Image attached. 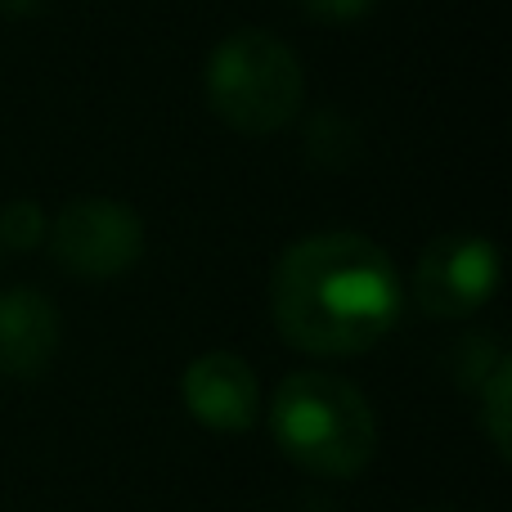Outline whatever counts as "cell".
<instances>
[{
    "label": "cell",
    "mask_w": 512,
    "mask_h": 512,
    "mask_svg": "<svg viewBox=\"0 0 512 512\" xmlns=\"http://www.w3.org/2000/svg\"><path fill=\"white\" fill-rule=\"evenodd\" d=\"M270 310L283 342L306 355H360L405 310L396 261L364 234H310L279 256Z\"/></svg>",
    "instance_id": "obj_1"
},
{
    "label": "cell",
    "mask_w": 512,
    "mask_h": 512,
    "mask_svg": "<svg viewBox=\"0 0 512 512\" xmlns=\"http://www.w3.org/2000/svg\"><path fill=\"white\" fill-rule=\"evenodd\" d=\"M270 432L297 468L346 481L373 459L378 418L364 391L346 378L328 369H301L274 391Z\"/></svg>",
    "instance_id": "obj_2"
},
{
    "label": "cell",
    "mask_w": 512,
    "mask_h": 512,
    "mask_svg": "<svg viewBox=\"0 0 512 512\" xmlns=\"http://www.w3.org/2000/svg\"><path fill=\"white\" fill-rule=\"evenodd\" d=\"M306 77L301 59L274 32H243L225 36L207 63V99L216 117L243 135H270L301 113Z\"/></svg>",
    "instance_id": "obj_3"
},
{
    "label": "cell",
    "mask_w": 512,
    "mask_h": 512,
    "mask_svg": "<svg viewBox=\"0 0 512 512\" xmlns=\"http://www.w3.org/2000/svg\"><path fill=\"white\" fill-rule=\"evenodd\" d=\"M50 248L59 265L81 279H117L144 252V225L126 203L113 198H81L59 212L50 225Z\"/></svg>",
    "instance_id": "obj_4"
},
{
    "label": "cell",
    "mask_w": 512,
    "mask_h": 512,
    "mask_svg": "<svg viewBox=\"0 0 512 512\" xmlns=\"http://www.w3.org/2000/svg\"><path fill=\"white\" fill-rule=\"evenodd\" d=\"M499 288V252L477 234H441L414 265V301L432 319H468Z\"/></svg>",
    "instance_id": "obj_5"
},
{
    "label": "cell",
    "mask_w": 512,
    "mask_h": 512,
    "mask_svg": "<svg viewBox=\"0 0 512 512\" xmlns=\"http://www.w3.org/2000/svg\"><path fill=\"white\" fill-rule=\"evenodd\" d=\"M185 409L212 432H248L261 414V387L243 355L212 351L185 369Z\"/></svg>",
    "instance_id": "obj_6"
},
{
    "label": "cell",
    "mask_w": 512,
    "mask_h": 512,
    "mask_svg": "<svg viewBox=\"0 0 512 512\" xmlns=\"http://www.w3.org/2000/svg\"><path fill=\"white\" fill-rule=\"evenodd\" d=\"M59 346V310L36 288L0 292V373L36 378L50 369Z\"/></svg>",
    "instance_id": "obj_7"
},
{
    "label": "cell",
    "mask_w": 512,
    "mask_h": 512,
    "mask_svg": "<svg viewBox=\"0 0 512 512\" xmlns=\"http://www.w3.org/2000/svg\"><path fill=\"white\" fill-rule=\"evenodd\" d=\"M477 405H481V427H486L490 445H495V454L508 463L512 459V441H508V432H512V418H508V409H512V360L508 355L486 373V382L477 387Z\"/></svg>",
    "instance_id": "obj_8"
},
{
    "label": "cell",
    "mask_w": 512,
    "mask_h": 512,
    "mask_svg": "<svg viewBox=\"0 0 512 512\" xmlns=\"http://www.w3.org/2000/svg\"><path fill=\"white\" fill-rule=\"evenodd\" d=\"M45 239V212L36 203H9L5 212H0V243H9V248L18 252H32L41 248Z\"/></svg>",
    "instance_id": "obj_9"
},
{
    "label": "cell",
    "mask_w": 512,
    "mask_h": 512,
    "mask_svg": "<svg viewBox=\"0 0 512 512\" xmlns=\"http://www.w3.org/2000/svg\"><path fill=\"white\" fill-rule=\"evenodd\" d=\"M499 360H504V351H499L490 337H468V342H463V351L454 355V373H459L463 387H481V382H486V373L495 369Z\"/></svg>",
    "instance_id": "obj_10"
},
{
    "label": "cell",
    "mask_w": 512,
    "mask_h": 512,
    "mask_svg": "<svg viewBox=\"0 0 512 512\" xmlns=\"http://www.w3.org/2000/svg\"><path fill=\"white\" fill-rule=\"evenodd\" d=\"M297 5L319 23H351V18L369 14L378 0H297Z\"/></svg>",
    "instance_id": "obj_11"
},
{
    "label": "cell",
    "mask_w": 512,
    "mask_h": 512,
    "mask_svg": "<svg viewBox=\"0 0 512 512\" xmlns=\"http://www.w3.org/2000/svg\"><path fill=\"white\" fill-rule=\"evenodd\" d=\"M41 0H0V14H32Z\"/></svg>",
    "instance_id": "obj_12"
},
{
    "label": "cell",
    "mask_w": 512,
    "mask_h": 512,
    "mask_svg": "<svg viewBox=\"0 0 512 512\" xmlns=\"http://www.w3.org/2000/svg\"><path fill=\"white\" fill-rule=\"evenodd\" d=\"M427 512H450V508H427Z\"/></svg>",
    "instance_id": "obj_13"
}]
</instances>
